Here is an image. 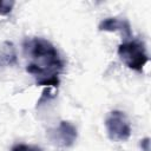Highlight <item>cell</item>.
Here are the masks:
<instances>
[{"label": "cell", "mask_w": 151, "mask_h": 151, "mask_svg": "<svg viewBox=\"0 0 151 151\" xmlns=\"http://www.w3.org/2000/svg\"><path fill=\"white\" fill-rule=\"evenodd\" d=\"M118 55L122 61L131 70L142 72L145 64L149 61V57L143 42L138 40L124 41L118 46Z\"/></svg>", "instance_id": "obj_2"}, {"label": "cell", "mask_w": 151, "mask_h": 151, "mask_svg": "<svg viewBox=\"0 0 151 151\" xmlns=\"http://www.w3.org/2000/svg\"><path fill=\"white\" fill-rule=\"evenodd\" d=\"M48 134L52 142L64 147H68L73 145L78 136L76 126L66 120H61L57 127L48 131Z\"/></svg>", "instance_id": "obj_4"}, {"label": "cell", "mask_w": 151, "mask_h": 151, "mask_svg": "<svg viewBox=\"0 0 151 151\" xmlns=\"http://www.w3.org/2000/svg\"><path fill=\"white\" fill-rule=\"evenodd\" d=\"M24 50L29 58L26 71L35 78L39 86H59V74L64 63L58 50L44 38H29L24 42Z\"/></svg>", "instance_id": "obj_1"}, {"label": "cell", "mask_w": 151, "mask_h": 151, "mask_svg": "<svg viewBox=\"0 0 151 151\" xmlns=\"http://www.w3.org/2000/svg\"><path fill=\"white\" fill-rule=\"evenodd\" d=\"M107 136L114 142H125L131 136V125L126 114L123 111L113 110L105 119Z\"/></svg>", "instance_id": "obj_3"}, {"label": "cell", "mask_w": 151, "mask_h": 151, "mask_svg": "<svg viewBox=\"0 0 151 151\" xmlns=\"http://www.w3.org/2000/svg\"><path fill=\"white\" fill-rule=\"evenodd\" d=\"M13 6H14L13 0H0V15L9 14Z\"/></svg>", "instance_id": "obj_7"}, {"label": "cell", "mask_w": 151, "mask_h": 151, "mask_svg": "<svg viewBox=\"0 0 151 151\" xmlns=\"http://www.w3.org/2000/svg\"><path fill=\"white\" fill-rule=\"evenodd\" d=\"M17 63L15 47L11 41H0V67L12 66Z\"/></svg>", "instance_id": "obj_6"}, {"label": "cell", "mask_w": 151, "mask_h": 151, "mask_svg": "<svg viewBox=\"0 0 151 151\" xmlns=\"http://www.w3.org/2000/svg\"><path fill=\"white\" fill-rule=\"evenodd\" d=\"M11 151H41L38 146L28 145V144H17L12 147Z\"/></svg>", "instance_id": "obj_8"}, {"label": "cell", "mask_w": 151, "mask_h": 151, "mask_svg": "<svg viewBox=\"0 0 151 151\" xmlns=\"http://www.w3.org/2000/svg\"><path fill=\"white\" fill-rule=\"evenodd\" d=\"M149 140H150L149 138H145V139H143L142 143H140V146L144 149V151H149V144H150Z\"/></svg>", "instance_id": "obj_9"}, {"label": "cell", "mask_w": 151, "mask_h": 151, "mask_svg": "<svg viewBox=\"0 0 151 151\" xmlns=\"http://www.w3.org/2000/svg\"><path fill=\"white\" fill-rule=\"evenodd\" d=\"M98 29L104 32H120V34L125 39H130L132 37L131 25L124 18H117V17L106 18L103 21H100Z\"/></svg>", "instance_id": "obj_5"}]
</instances>
